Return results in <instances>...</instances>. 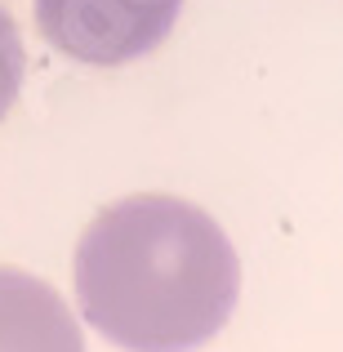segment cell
<instances>
[{"mask_svg":"<svg viewBox=\"0 0 343 352\" xmlns=\"http://www.w3.org/2000/svg\"><path fill=\"white\" fill-rule=\"evenodd\" d=\"M241 263L228 232L179 197H125L76 245L85 321L125 352H192L228 326Z\"/></svg>","mask_w":343,"mask_h":352,"instance_id":"1","label":"cell"},{"mask_svg":"<svg viewBox=\"0 0 343 352\" xmlns=\"http://www.w3.org/2000/svg\"><path fill=\"white\" fill-rule=\"evenodd\" d=\"M41 36L89 67H120L152 54L179 23L183 0H32Z\"/></svg>","mask_w":343,"mask_h":352,"instance_id":"2","label":"cell"},{"mask_svg":"<svg viewBox=\"0 0 343 352\" xmlns=\"http://www.w3.org/2000/svg\"><path fill=\"white\" fill-rule=\"evenodd\" d=\"M0 352H85L63 294L18 267H0Z\"/></svg>","mask_w":343,"mask_h":352,"instance_id":"3","label":"cell"},{"mask_svg":"<svg viewBox=\"0 0 343 352\" xmlns=\"http://www.w3.org/2000/svg\"><path fill=\"white\" fill-rule=\"evenodd\" d=\"M23 67H27L23 36H18V23L9 18V9L0 5V120L9 116L18 89H23Z\"/></svg>","mask_w":343,"mask_h":352,"instance_id":"4","label":"cell"}]
</instances>
